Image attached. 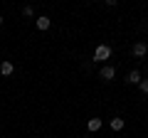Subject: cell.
<instances>
[{
    "label": "cell",
    "mask_w": 148,
    "mask_h": 138,
    "mask_svg": "<svg viewBox=\"0 0 148 138\" xmlns=\"http://www.w3.org/2000/svg\"><path fill=\"white\" fill-rule=\"evenodd\" d=\"M37 30H49V25H52V20H49L47 15H42V17H37Z\"/></svg>",
    "instance_id": "obj_4"
},
{
    "label": "cell",
    "mask_w": 148,
    "mask_h": 138,
    "mask_svg": "<svg viewBox=\"0 0 148 138\" xmlns=\"http://www.w3.org/2000/svg\"><path fill=\"white\" fill-rule=\"evenodd\" d=\"M12 72H15V67H12V62H3V64H0V74H3V77H10Z\"/></svg>",
    "instance_id": "obj_6"
},
{
    "label": "cell",
    "mask_w": 148,
    "mask_h": 138,
    "mask_svg": "<svg viewBox=\"0 0 148 138\" xmlns=\"http://www.w3.org/2000/svg\"><path fill=\"white\" fill-rule=\"evenodd\" d=\"M3 22H5V20H3V15H0V25H3Z\"/></svg>",
    "instance_id": "obj_11"
},
{
    "label": "cell",
    "mask_w": 148,
    "mask_h": 138,
    "mask_svg": "<svg viewBox=\"0 0 148 138\" xmlns=\"http://www.w3.org/2000/svg\"><path fill=\"white\" fill-rule=\"evenodd\" d=\"M111 128H114V131H123V118H111Z\"/></svg>",
    "instance_id": "obj_8"
},
{
    "label": "cell",
    "mask_w": 148,
    "mask_h": 138,
    "mask_svg": "<svg viewBox=\"0 0 148 138\" xmlns=\"http://www.w3.org/2000/svg\"><path fill=\"white\" fill-rule=\"evenodd\" d=\"M126 81L128 84H141V72H138V69H133V72H128V77H126Z\"/></svg>",
    "instance_id": "obj_5"
},
{
    "label": "cell",
    "mask_w": 148,
    "mask_h": 138,
    "mask_svg": "<svg viewBox=\"0 0 148 138\" xmlns=\"http://www.w3.org/2000/svg\"><path fill=\"white\" fill-rule=\"evenodd\" d=\"M32 12H35V10H32V5H25V8H22V15H25V17H32Z\"/></svg>",
    "instance_id": "obj_9"
},
{
    "label": "cell",
    "mask_w": 148,
    "mask_h": 138,
    "mask_svg": "<svg viewBox=\"0 0 148 138\" xmlns=\"http://www.w3.org/2000/svg\"><path fill=\"white\" fill-rule=\"evenodd\" d=\"M109 57H111V47L109 44H99L96 52H94V59L96 62H104V59H109Z\"/></svg>",
    "instance_id": "obj_1"
},
{
    "label": "cell",
    "mask_w": 148,
    "mask_h": 138,
    "mask_svg": "<svg viewBox=\"0 0 148 138\" xmlns=\"http://www.w3.org/2000/svg\"><path fill=\"white\" fill-rule=\"evenodd\" d=\"M138 86H141V91H143V94H148V79H143Z\"/></svg>",
    "instance_id": "obj_10"
},
{
    "label": "cell",
    "mask_w": 148,
    "mask_h": 138,
    "mask_svg": "<svg viewBox=\"0 0 148 138\" xmlns=\"http://www.w3.org/2000/svg\"><path fill=\"white\" fill-rule=\"evenodd\" d=\"M99 77H101L104 81H111L114 77H116V69L109 67V64H104V67H101V72H99Z\"/></svg>",
    "instance_id": "obj_2"
},
{
    "label": "cell",
    "mask_w": 148,
    "mask_h": 138,
    "mask_svg": "<svg viewBox=\"0 0 148 138\" xmlns=\"http://www.w3.org/2000/svg\"><path fill=\"white\" fill-rule=\"evenodd\" d=\"M146 52H148V44L146 42H136V44H133V57H146Z\"/></svg>",
    "instance_id": "obj_3"
},
{
    "label": "cell",
    "mask_w": 148,
    "mask_h": 138,
    "mask_svg": "<svg viewBox=\"0 0 148 138\" xmlns=\"http://www.w3.org/2000/svg\"><path fill=\"white\" fill-rule=\"evenodd\" d=\"M86 128H89V131H99V128H101V118H89Z\"/></svg>",
    "instance_id": "obj_7"
},
{
    "label": "cell",
    "mask_w": 148,
    "mask_h": 138,
    "mask_svg": "<svg viewBox=\"0 0 148 138\" xmlns=\"http://www.w3.org/2000/svg\"><path fill=\"white\" fill-rule=\"evenodd\" d=\"M0 64H3V57H0Z\"/></svg>",
    "instance_id": "obj_12"
}]
</instances>
